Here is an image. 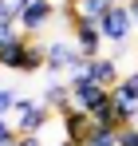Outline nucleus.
Masks as SVG:
<instances>
[{
	"label": "nucleus",
	"mask_w": 138,
	"mask_h": 146,
	"mask_svg": "<svg viewBox=\"0 0 138 146\" xmlns=\"http://www.w3.org/2000/svg\"><path fill=\"white\" fill-rule=\"evenodd\" d=\"M12 115H16V119H12L16 134H44V130H47V122L55 119V111L47 107L44 99H20Z\"/></svg>",
	"instance_id": "obj_1"
},
{
	"label": "nucleus",
	"mask_w": 138,
	"mask_h": 146,
	"mask_svg": "<svg viewBox=\"0 0 138 146\" xmlns=\"http://www.w3.org/2000/svg\"><path fill=\"white\" fill-rule=\"evenodd\" d=\"M130 28H134V16H130V4H122V0H118L111 12L99 16V32H103L107 44H122L130 36Z\"/></svg>",
	"instance_id": "obj_2"
},
{
	"label": "nucleus",
	"mask_w": 138,
	"mask_h": 146,
	"mask_svg": "<svg viewBox=\"0 0 138 146\" xmlns=\"http://www.w3.org/2000/svg\"><path fill=\"white\" fill-rule=\"evenodd\" d=\"M67 87H71V103L83 107V111H91L95 103H103V99L111 95L107 87H99L91 75H87V67H83V71H71V75H67Z\"/></svg>",
	"instance_id": "obj_3"
},
{
	"label": "nucleus",
	"mask_w": 138,
	"mask_h": 146,
	"mask_svg": "<svg viewBox=\"0 0 138 146\" xmlns=\"http://www.w3.org/2000/svg\"><path fill=\"white\" fill-rule=\"evenodd\" d=\"M71 36H75V48L83 51L87 59H91V55H103V44H107V40H103V32H99V20H95V16H83V12H79L75 24H71Z\"/></svg>",
	"instance_id": "obj_4"
},
{
	"label": "nucleus",
	"mask_w": 138,
	"mask_h": 146,
	"mask_svg": "<svg viewBox=\"0 0 138 146\" xmlns=\"http://www.w3.org/2000/svg\"><path fill=\"white\" fill-rule=\"evenodd\" d=\"M51 20H55V4H51V0H28L16 24H20L24 36H36V32H44Z\"/></svg>",
	"instance_id": "obj_5"
},
{
	"label": "nucleus",
	"mask_w": 138,
	"mask_h": 146,
	"mask_svg": "<svg viewBox=\"0 0 138 146\" xmlns=\"http://www.w3.org/2000/svg\"><path fill=\"white\" fill-rule=\"evenodd\" d=\"M55 119H59V130H63V138H67V142H83V138H87V130H91V115H87V111H83V107H75V103H71V107H63V111H55Z\"/></svg>",
	"instance_id": "obj_6"
},
{
	"label": "nucleus",
	"mask_w": 138,
	"mask_h": 146,
	"mask_svg": "<svg viewBox=\"0 0 138 146\" xmlns=\"http://www.w3.org/2000/svg\"><path fill=\"white\" fill-rule=\"evenodd\" d=\"M87 75H91L99 87H107V91H115L118 79H122V75H118V63L111 55H91V59H87Z\"/></svg>",
	"instance_id": "obj_7"
},
{
	"label": "nucleus",
	"mask_w": 138,
	"mask_h": 146,
	"mask_svg": "<svg viewBox=\"0 0 138 146\" xmlns=\"http://www.w3.org/2000/svg\"><path fill=\"white\" fill-rule=\"evenodd\" d=\"M28 44H32V36H16V40H8L4 48H0V67L4 71H20L24 67V55H28Z\"/></svg>",
	"instance_id": "obj_8"
},
{
	"label": "nucleus",
	"mask_w": 138,
	"mask_h": 146,
	"mask_svg": "<svg viewBox=\"0 0 138 146\" xmlns=\"http://www.w3.org/2000/svg\"><path fill=\"white\" fill-rule=\"evenodd\" d=\"M44 103L51 107V111H63V107H71V87L63 83V79H51L44 91Z\"/></svg>",
	"instance_id": "obj_9"
},
{
	"label": "nucleus",
	"mask_w": 138,
	"mask_h": 146,
	"mask_svg": "<svg viewBox=\"0 0 138 146\" xmlns=\"http://www.w3.org/2000/svg\"><path fill=\"white\" fill-rule=\"evenodd\" d=\"M79 146H118V126H91Z\"/></svg>",
	"instance_id": "obj_10"
},
{
	"label": "nucleus",
	"mask_w": 138,
	"mask_h": 146,
	"mask_svg": "<svg viewBox=\"0 0 138 146\" xmlns=\"http://www.w3.org/2000/svg\"><path fill=\"white\" fill-rule=\"evenodd\" d=\"M87 115H91V126H118V122H115V99H111V95L103 99V103H95Z\"/></svg>",
	"instance_id": "obj_11"
},
{
	"label": "nucleus",
	"mask_w": 138,
	"mask_h": 146,
	"mask_svg": "<svg viewBox=\"0 0 138 146\" xmlns=\"http://www.w3.org/2000/svg\"><path fill=\"white\" fill-rule=\"evenodd\" d=\"M111 99H115V122H118V126H130V122L138 119V103H134V99L115 95V91H111Z\"/></svg>",
	"instance_id": "obj_12"
},
{
	"label": "nucleus",
	"mask_w": 138,
	"mask_h": 146,
	"mask_svg": "<svg viewBox=\"0 0 138 146\" xmlns=\"http://www.w3.org/2000/svg\"><path fill=\"white\" fill-rule=\"evenodd\" d=\"M36 71H44V48L32 40L28 44V55H24V67H20V75H36Z\"/></svg>",
	"instance_id": "obj_13"
},
{
	"label": "nucleus",
	"mask_w": 138,
	"mask_h": 146,
	"mask_svg": "<svg viewBox=\"0 0 138 146\" xmlns=\"http://www.w3.org/2000/svg\"><path fill=\"white\" fill-rule=\"evenodd\" d=\"M115 4H118V0H79V12H83V16H95V20H99V16H103V12H111Z\"/></svg>",
	"instance_id": "obj_14"
},
{
	"label": "nucleus",
	"mask_w": 138,
	"mask_h": 146,
	"mask_svg": "<svg viewBox=\"0 0 138 146\" xmlns=\"http://www.w3.org/2000/svg\"><path fill=\"white\" fill-rule=\"evenodd\" d=\"M115 95H122V99H134V103H138V71H130V75H122V79H118Z\"/></svg>",
	"instance_id": "obj_15"
},
{
	"label": "nucleus",
	"mask_w": 138,
	"mask_h": 146,
	"mask_svg": "<svg viewBox=\"0 0 138 146\" xmlns=\"http://www.w3.org/2000/svg\"><path fill=\"white\" fill-rule=\"evenodd\" d=\"M16 103H20V95H16L12 87H0V115H12Z\"/></svg>",
	"instance_id": "obj_16"
},
{
	"label": "nucleus",
	"mask_w": 138,
	"mask_h": 146,
	"mask_svg": "<svg viewBox=\"0 0 138 146\" xmlns=\"http://www.w3.org/2000/svg\"><path fill=\"white\" fill-rule=\"evenodd\" d=\"M118 146H138V122L118 126Z\"/></svg>",
	"instance_id": "obj_17"
},
{
	"label": "nucleus",
	"mask_w": 138,
	"mask_h": 146,
	"mask_svg": "<svg viewBox=\"0 0 138 146\" xmlns=\"http://www.w3.org/2000/svg\"><path fill=\"white\" fill-rule=\"evenodd\" d=\"M20 36V28H16V20H0V48L8 44V40H16Z\"/></svg>",
	"instance_id": "obj_18"
},
{
	"label": "nucleus",
	"mask_w": 138,
	"mask_h": 146,
	"mask_svg": "<svg viewBox=\"0 0 138 146\" xmlns=\"http://www.w3.org/2000/svg\"><path fill=\"white\" fill-rule=\"evenodd\" d=\"M16 146H44V138H40V134H20Z\"/></svg>",
	"instance_id": "obj_19"
},
{
	"label": "nucleus",
	"mask_w": 138,
	"mask_h": 146,
	"mask_svg": "<svg viewBox=\"0 0 138 146\" xmlns=\"http://www.w3.org/2000/svg\"><path fill=\"white\" fill-rule=\"evenodd\" d=\"M16 142H20V134H16V126H12V130H8V134L0 138V146H16Z\"/></svg>",
	"instance_id": "obj_20"
},
{
	"label": "nucleus",
	"mask_w": 138,
	"mask_h": 146,
	"mask_svg": "<svg viewBox=\"0 0 138 146\" xmlns=\"http://www.w3.org/2000/svg\"><path fill=\"white\" fill-rule=\"evenodd\" d=\"M8 130H12V122H8V115H0V138H4Z\"/></svg>",
	"instance_id": "obj_21"
},
{
	"label": "nucleus",
	"mask_w": 138,
	"mask_h": 146,
	"mask_svg": "<svg viewBox=\"0 0 138 146\" xmlns=\"http://www.w3.org/2000/svg\"><path fill=\"white\" fill-rule=\"evenodd\" d=\"M130 16H134V24H138V4H130Z\"/></svg>",
	"instance_id": "obj_22"
},
{
	"label": "nucleus",
	"mask_w": 138,
	"mask_h": 146,
	"mask_svg": "<svg viewBox=\"0 0 138 146\" xmlns=\"http://www.w3.org/2000/svg\"><path fill=\"white\" fill-rule=\"evenodd\" d=\"M122 4H138V0H122Z\"/></svg>",
	"instance_id": "obj_23"
},
{
	"label": "nucleus",
	"mask_w": 138,
	"mask_h": 146,
	"mask_svg": "<svg viewBox=\"0 0 138 146\" xmlns=\"http://www.w3.org/2000/svg\"><path fill=\"white\" fill-rule=\"evenodd\" d=\"M71 4H79V0H71Z\"/></svg>",
	"instance_id": "obj_24"
}]
</instances>
